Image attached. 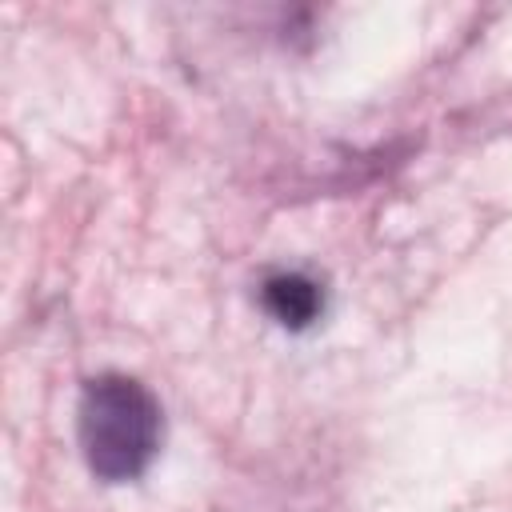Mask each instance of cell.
<instances>
[{
	"mask_svg": "<svg viewBox=\"0 0 512 512\" xmlns=\"http://www.w3.org/2000/svg\"><path fill=\"white\" fill-rule=\"evenodd\" d=\"M76 428L92 476L108 484H124L136 480L160 452L164 420L156 396L140 380L104 372L84 384Z\"/></svg>",
	"mask_w": 512,
	"mask_h": 512,
	"instance_id": "6da1fadb",
	"label": "cell"
},
{
	"mask_svg": "<svg viewBox=\"0 0 512 512\" xmlns=\"http://www.w3.org/2000/svg\"><path fill=\"white\" fill-rule=\"evenodd\" d=\"M264 308L272 312V320H280L284 328H308L312 320H320L324 312V292L316 280L300 276V272H280L264 280Z\"/></svg>",
	"mask_w": 512,
	"mask_h": 512,
	"instance_id": "7a4b0ae2",
	"label": "cell"
}]
</instances>
